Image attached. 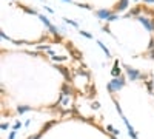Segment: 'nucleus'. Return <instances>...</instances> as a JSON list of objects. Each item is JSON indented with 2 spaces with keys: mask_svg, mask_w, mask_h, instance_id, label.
<instances>
[{
  "mask_svg": "<svg viewBox=\"0 0 154 139\" xmlns=\"http://www.w3.org/2000/svg\"><path fill=\"white\" fill-rule=\"evenodd\" d=\"M26 110H29V107H22V108H19V113H25Z\"/></svg>",
  "mask_w": 154,
  "mask_h": 139,
  "instance_id": "obj_10",
  "label": "nucleus"
},
{
  "mask_svg": "<svg viewBox=\"0 0 154 139\" xmlns=\"http://www.w3.org/2000/svg\"><path fill=\"white\" fill-rule=\"evenodd\" d=\"M99 45H100V48H102V50L105 51V54H106V56H108V57H110V51H108V50H106V47H105V45H103L102 42H99Z\"/></svg>",
  "mask_w": 154,
  "mask_h": 139,
  "instance_id": "obj_8",
  "label": "nucleus"
},
{
  "mask_svg": "<svg viewBox=\"0 0 154 139\" xmlns=\"http://www.w3.org/2000/svg\"><path fill=\"white\" fill-rule=\"evenodd\" d=\"M123 87V79L119 77V79H114V80L111 82L110 85H108V88L111 90V91H116V90H120Z\"/></svg>",
  "mask_w": 154,
  "mask_h": 139,
  "instance_id": "obj_1",
  "label": "nucleus"
},
{
  "mask_svg": "<svg viewBox=\"0 0 154 139\" xmlns=\"http://www.w3.org/2000/svg\"><path fill=\"white\" fill-rule=\"evenodd\" d=\"M14 136H16V131H11V134H9V139H14Z\"/></svg>",
  "mask_w": 154,
  "mask_h": 139,
  "instance_id": "obj_14",
  "label": "nucleus"
},
{
  "mask_svg": "<svg viewBox=\"0 0 154 139\" xmlns=\"http://www.w3.org/2000/svg\"><path fill=\"white\" fill-rule=\"evenodd\" d=\"M123 121H125V124H126V127H128V130H130V134H131V136H133L134 139H137V134H136V133H134V130H133V127H131V125H130V122H128V121H126V119H125V118H123Z\"/></svg>",
  "mask_w": 154,
  "mask_h": 139,
  "instance_id": "obj_5",
  "label": "nucleus"
},
{
  "mask_svg": "<svg viewBox=\"0 0 154 139\" xmlns=\"http://www.w3.org/2000/svg\"><path fill=\"white\" fill-rule=\"evenodd\" d=\"M80 34L85 36V37H88V39H91V37H93L91 34H89V33H86V31H80Z\"/></svg>",
  "mask_w": 154,
  "mask_h": 139,
  "instance_id": "obj_9",
  "label": "nucleus"
},
{
  "mask_svg": "<svg viewBox=\"0 0 154 139\" xmlns=\"http://www.w3.org/2000/svg\"><path fill=\"white\" fill-rule=\"evenodd\" d=\"M40 20H42V22H43V23H45V25H46V26H48V28H51V26H52V25L50 23V20H48V19H46V17H45V16H40Z\"/></svg>",
  "mask_w": 154,
  "mask_h": 139,
  "instance_id": "obj_7",
  "label": "nucleus"
},
{
  "mask_svg": "<svg viewBox=\"0 0 154 139\" xmlns=\"http://www.w3.org/2000/svg\"><path fill=\"white\" fill-rule=\"evenodd\" d=\"M116 19H117V17H116V16H111L110 19H108V22H112V20H116Z\"/></svg>",
  "mask_w": 154,
  "mask_h": 139,
  "instance_id": "obj_15",
  "label": "nucleus"
},
{
  "mask_svg": "<svg viewBox=\"0 0 154 139\" xmlns=\"http://www.w3.org/2000/svg\"><path fill=\"white\" fill-rule=\"evenodd\" d=\"M149 57L154 59V50H149Z\"/></svg>",
  "mask_w": 154,
  "mask_h": 139,
  "instance_id": "obj_13",
  "label": "nucleus"
},
{
  "mask_svg": "<svg viewBox=\"0 0 154 139\" xmlns=\"http://www.w3.org/2000/svg\"><path fill=\"white\" fill-rule=\"evenodd\" d=\"M66 22H68V23H71L73 26H77V23H76V22H74V20H66Z\"/></svg>",
  "mask_w": 154,
  "mask_h": 139,
  "instance_id": "obj_12",
  "label": "nucleus"
},
{
  "mask_svg": "<svg viewBox=\"0 0 154 139\" xmlns=\"http://www.w3.org/2000/svg\"><path fill=\"white\" fill-rule=\"evenodd\" d=\"M32 139H39V136H34V138H32Z\"/></svg>",
  "mask_w": 154,
  "mask_h": 139,
  "instance_id": "obj_17",
  "label": "nucleus"
},
{
  "mask_svg": "<svg viewBox=\"0 0 154 139\" xmlns=\"http://www.w3.org/2000/svg\"><path fill=\"white\" fill-rule=\"evenodd\" d=\"M145 2H148V3H154V0H145Z\"/></svg>",
  "mask_w": 154,
  "mask_h": 139,
  "instance_id": "obj_16",
  "label": "nucleus"
},
{
  "mask_svg": "<svg viewBox=\"0 0 154 139\" xmlns=\"http://www.w3.org/2000/svg\"><path fill=\"white\" fill-rule=\"evenodd\" d=\"M97 16H99L100 19H105V20H108L112 14L110 13V11H106V9H100V11H97Z\"/></svg>",
  "mask_w": 154,
  "mask_h": 139,
  "instance_id": "obj_2",
  "label": "nucleus"
},
{
  "mask_svg": "<svg viewBox=\"0 0 154 139\" xmlns=\"http://www.w3.org/2000/svg\"><path fill=\"white\" fill-rule=\"evenodd\" d=\"M119 74H120V70H119V63L116 62L114 68H112V76H119Z\"/></svg>",
  "mask_w": 154,
  "mask_h": 139,
  "instance_id": "obj_6",
  "label": "nucleus"
},
{
  "mask_svg": "<svg viewBox=\"0 0 154 139\" xmlns=\"http://www.w3.org/2000/svg\"><path fill=\"white\" fill-rule=\"evenodd\" d=\"M126 70H128V76H130L131 79H137V77H139V73H137L136 70L130 68V67H128V68H126Z\"/></svg>",
  "mask_w": 154,
  "mask_h": 139,
  "instance_id": "obj_4",
  "label": "nucleus"
},
{
  "mask_svg": "<svg viewBox=\"0 0 154 139\" xmlns=\"http://www.w3.org/2000/svg\"><path fill=\"white\" fill-rule=\"evenodd\" d=\"M139 20L142 22L145 26H146V29H153V22H149L148 19H145V17H139Z\"/></svg>",
  "mask_w": 154,
  "mask_h": 139,
  "instance_id": "obj_3",
  "label": "nucleus"
},
{
  "mask_svg": "<svg viewBox=\"0 0 154 139\" xmlns=\"http://www.w3.org/2000/svg\"><path fill=\"white\" fill-rule=\"evenodd\" d=\"M52 59H54V61H60V62H62V61H65V57H56V56H54Z\"/></svg>",
  "mask_w": 154,
  "mask_h": 139,
  "instance_id": "obj_11",
  "label": "nucleus"
}]
</instances>
